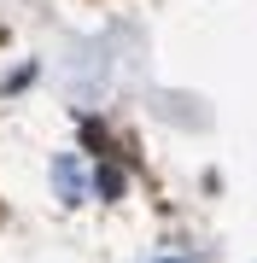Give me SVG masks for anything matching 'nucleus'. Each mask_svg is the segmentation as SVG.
I'll return each instance as SVG.
<instances>
[{"label": "nucleus", "instance_id": "nucleus-2", "mask_svg": "<svg viewBox=\"0 0 257 263\" xmlns=\"http://www.w3.org/2000/svg\"><path fill=\"white\" fill-rule=\"evenodd\" d=\"M58 181H65V199H76L82 181H76V164H70V158H58Z\"/></svg>", "mask_w": 257, "mask_h": 263}, {"label": "nucleus", "instance_id": "nucleus-1", "mask_svg": "<svg viewBox=\"0 0 257 263\" xmlns=\"http://www.w3.org/2000/svg\"><path fill=\"white\" fill-rule=\"evenodd\" d=\"M94 187H100L105 199H117V193H123V176H117V170H100V176H94Z\"/></svg>", "mask_w": 257, "mask_h": 263}]
</instances>
